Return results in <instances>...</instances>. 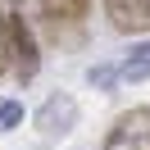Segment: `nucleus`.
Here are the masks:
<instances>
[{"mask_svg": "<svg viewBox=\"0 0 150 150\" xmlns=\"http://www.w3.org/2000/svg\"><path fill=\"white\" fill-rule=\"evenodd\" d=\"M41 5V18L50 23V28H82L86 14H91V0H37Z\"/></svg>", "mask_w": 150, "mask_h": 150, "instance_id": "39448f33", "label": "nucleus"}, {"mask_svg": "<svg viewBox=\"0 0 150 150\" xmlns=\"http://www.w3.org/2000/svg\"><path fill=\"white\" fill-rule=\"evenodd\" d=\"M105 18L123 37H141L150 28V0H105Z\"/></svg>", "mask_w": 150, "mask_h": 150, "instance_id": "20e7f679", "label": "nucleus"}, {"mask_svg": "<svg viewBox=\"0 0 150 150\" xmlns=\"http://www.w3.org/2000/svg\"><path fill=\"white\" fill-rule=\"evenodd\" d=\"M77 100L68 91H55V96H46V100H41V109L32 114V123H37V137L41 141H64L68 132L77 127Z\"/></svg>", "mask_w": 150, "mask_h": 150, "instance_id": "f03ea898", "label": "nucleus"}, {"mask_svg": "<svg viewBox=\"0 0 150 150\" xmlns=\"http://www.w3.org/2000/svg\"><path fill=\"white\" fill-rule=\"evenodd\" d=\"M5 5H18V0H5Z\"/></svg>", "mask_w": 150, "mask_h": 150, "instance_id": "9d476101", "label": "nucleus"}, {"mask_svg": "<svg viewBox=\"0 0 150 150\" xmlns=\"http://www.w3.org/2000/svg\"><path fill=\"white\" fill-rule=\"evenodd\" d=\"M118 77H123V82H146V77H150V55H127L118 64Z\"/></svg>", "mask_w": 150, "mask_h": 150, "instance_id": "423d86ee", "label": "nucleus"}, {"mask_svg": "<svg viewBox=\"0 0 150 150\" xmlns=\"http://www.w3.org/2000/svg\"><path fill=\"white\" fill-rule=\"evenodd\" d=\"M100 150H150V105H132L114 118Z\"/></svg>", "mask_w": 150, "mask_h": 150, "instance_id": "7ed1b4c3", "label": "nucleus"}, {"mask_svg": "<svg viewBox=\"0 0 150 150\" xmlns=\"http://www.w3.org/2000/svg\"><path fill=\"white\" fill-rule=\"evenodd\" d=\"M23 127V100H0V132Z\"/></svg>", "mask_w": 150, "mask_h": 150, "instance_id": "6e6552de", "label": "nucleus"}, {"mask_svg": "<svg viewBox=\"0 0 150 150\" xmlns=\"http://www.w3.org/2000/svg\"><path fill=\"white\" fill-rule=\"evenodd\" d=\"M9 73V14L0 9V77Z\"/></svg>", "mask_w": 150, "mask_h": 150, "instance_id": "1a4fd4ad", "label": "nucleus"}, {"mask_svg": "<svg viewBox=\"0 0 150 150\" xmlns=\"http://www.w3.org/2000/svg\"><path fill=\"white\" fill-rule=\"evenodd\" d=\"M86 82H91L96 91H114V82H118V68H114V64H91V68H86Z\"/></svg>", "mask_w": 150, "mask_h": 150, "instance_id": "0eeeda50", "label": "nucleus"}, {"mask_svg": "<svg viewBox=\"0 0 150 150\" xmlns=\"http://www.w3.org/2000/svg\"><path fill=\"white\" fill-rule=\"evenodd\" d=\"M9 73L18 77V86H28L41 73V41L32 18H23V9L9 14Z\"/></svg>", "mask_w": 150, "mask_h": 150, "instance_id": "f257e3e1", "label": "nucleus"}]
</instances>
